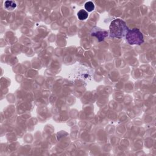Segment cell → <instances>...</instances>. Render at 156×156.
Wrapping results in <instances>:
<instances>
[{
	"label": "cell",
	"instance_id": "1",
	"mask_svg": "<svg viewBox=\"0 0 156 156\" xmlns=\"http://www.w3.org/2000/svg\"><path fill=\"white\" fill-rule=\"evenodd\" d=\"M110 36L112 38H121L126 35L129 29L126 23L121 19L113 20L109 27Z\"/></svg>",
	"mask_w": 156,
	"mask_h": 156
},
{
	"label": "cell",
	"instance_id": "2",
	"mask_svg": "<svg viewBox=\"0 0 156 156\" xmlns=\"http://www.w3.org/2000/svg\"><path fill=\"white\" fill-rule=\"evenodd\" d=\"M126 40L130 44H141L144 42L143 35L137 28L129 30L126 34Z\"/></svg>",
	"mask_w": 156,
	"mask_h": 156
},
{
	"label": "cell",
	"instance_id": "3",
	"mask_svg": "<svg viewBox=\"0 0 156 156\" xmlns=\"http://www.w3.org/2000/svg\"><path fill=\"white\" fill-rule=\"evenodd\" d=\"M96 30L93 31L92 30L91 35L96 37L99 41L104 40V39L108 36V32L106 30H102V29H98V27H96Z\"/></svg>",
	"mask_w": 156,
	"mask_h": 156
},
{
	"label": "cell",
	"instance_id": "4",
	"mask_svg": "<svg viewBox=\"0 0 156 156\" xmlns=\"http://www.w3.org/2000/svg\"><path fill=\"white\" fill-rule=\"evenodd\" d=\"M16 7V4L13 1H6L4 2V7L7 10H13Z\"/></svg>",
	"mask_w": 156,
	"mask_h": 156
},
{
	"label": "cell",
	"instance_id": "5",
	"mask_svg": "<svg viewBox=\"0 0 156 156\" xmlns=\"http://www.w3.org/2000/svg\"><path fill=\"white\" fill-rule=\"evenodd\" d=\"M88 16V12L85 10L81 9L77 12V17L80 20H86Z\"/></svg>",
	"mask_w": 156,
	"mask_h": 156
},
{
	"label": "cell",
	"instance_id": "6",
	"mask_svg": "<svg viewBox=\"0 0 156 156\" xmlns=\"http://www.w3.org/2000/svg\"><path fill=\"white\" fill-rule=\"evenodd\" d=\"M85 9L87 12H91L94 9V5L93 2L88 1L85 4Z\"/></svg>",
	"mask_w": 156,
	"mask_h": 156
}]
</instances>
